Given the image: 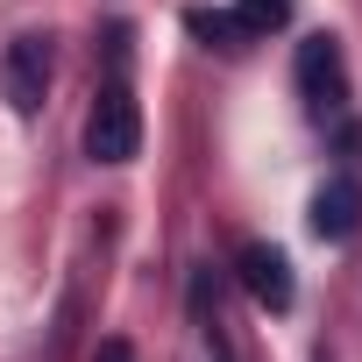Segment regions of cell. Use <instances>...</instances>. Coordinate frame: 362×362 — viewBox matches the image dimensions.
Instances as JSON below:
<instances>
[{
	"mask_svg": "<svg viewBox=\"0 0 362 362\" xmlns=\"http://www.w3.org/2000/svg\"><path fill=\"white\" fill-rule=\"evenodd\" d=\"M135 149H142V107L128 86H107L86 114V156L93 163H135Z\"/></svg>",
	"mask_w": 362,
	"mask_h": 362,
	"instance_id": "obj_1",
	"label": "cell"
},
{
	"mask_svg": "<svg viewBox=\"0 0 362 362\" xmlns=\"http://www.w3.org/2000/svg\"><path fill=\"white\" fill-rule=\"evenodd\" d=\"M291 71H298L305 107H313L320 121H334V114H341V100H348V64H341V43H334V36H305Z\"/></svg>",
	"mask_w": 362,
	"mask_h": 362,
	"instance_id": "obj_2",
	"label": "cell"
},
{
	"mask_svg": "<svg viewBox=\"0 0 362 362\" xmlns=\"http://www.w3.org/2000/svg\"><path fill=\"white\" fill-rule=\"evenodd\" d=\"M0 93H8L15 114H36L43 93H50V43L43 36H15L0 50Z\"/></svg>",
	"mask_w": 362,
	"mask_h": 362,
	"instance_id": "obj_3",
	"label": "cell"
},
{
	"mask_svg": "<svg viewBox=\"0 0 362 362\" xmlns=\"http://www.w3.org/2000/svg\"><path fill=\"white\" fill-rule=\"evenodd\" d=\"M235 277H242V291H249L263 313H291V298H298V277H291L284 249H270V242H242Z\"/></svg>",
	"mask_w": 362,
	"mask_h": 362,
	"instance_id": "obj_4",
	"label": "cell"
},
{
	"mask_svg": "<svg viewBox=\"0 0 362 362\" xmlns=\"http://www.w3.org/2000/svg\"><path fill=\"white\" fill-rule=\"evenodd\" d=\"M313 235L320 242H348L355 228H362V185H355V177H327V185L313 192Z\"/></svg>",
	"mask_w": 362,
	"mask_h": 362,
	"instance_id": "obj_5",
	"label": "cell"
},
{
	"mask_svg": "<svg viewBox=\"0 0 362 362\" xmlns=\"http://www.w3.org/2000/svg\"><path fill=\"white\" fill-rule=\"evenodd\" d=\"M221 15H228V36L242 50V43H263V36H277L291 22V0H235V8H221Z\"/></svg>",
	"mask_w": 362,
	"mask_h": 362,
	"instance_id": "obj_6",
	"label": "cell"
},
{
	"mask_svg": "<svg viewBox=\"0 0 362 362\" xmlns=\"http://www.w3.org/2000/svg\"><path fill=\"white\" fill-rule=\"evenodd\" d=\"M93 362H135V348H128V341H121V334H107V341H100V348H93Z\"/></svg>",
	"mask_w": 362,
	"mask_h": 362,
	"instance_id": "obj_7",
	"label": "cell"
}]
</instances>
